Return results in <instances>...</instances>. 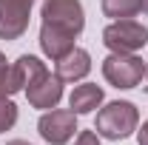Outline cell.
<instances>
[{
  "label": "cell",
  "mask_w": 148,
  "mask_h": 145,
  "mask_svg": "<svg viewBox=\"0 0 148 145\" xmlns=\"http://www.w3.org/2000/svg\"><path fill=\"white\" fill-rule=\"evenodd\" d=\"M37 0H0V40H17L29 29Z\"/></svg>",
  "instance_id": "obj_6"
},
{
  "label": "cell",
  "mask_w": 148,
  "mask_h": 145,
  "mask_svg": "<svg viewBox=\"0 0 148 145\" xmlns=\"http://www.w3.org/2000/svg\"><path fill=\"white\" fill-rule=\"evenodd\" d=\"M6 145H32V142H26V140H9Z\"/></svg>",
  "instance_id": "obj_16"
},
{
  "label": "cell",
  "mask_w": 148,
  "mask_h": 145,
  "mask_svg": "<svg viewBox=\"0 0 148 145\" xmlns=\"http://www.w3.org/2000/svg\"><path fill=\"white\" fill-rule=\"evenodd\" d=\"M14 88H12V66H9V60L6 54L0 51V97H12Z\"/></svg>",
  "instance_id": "obj_13"
},
{
  "label": "cell",
  "mask_w": 148,
  "mask_h": 145,
  "mask_svg": "<svg viewBox=\"0 0 148 145\" xmlns=\"http://www.w3.org/2000/svg\"><path fill=\"white\" fill-rule=\"evenodd\" d=\"M103 43L114 54H137L143 46H148V29L134 17L114 20L103 29Z\"/></svg>",
  "instance_id": "obj_3"
},
{
  "label": "cell",
  "mask_w": 148,
  "mask_h": 145,
  "mask_svg": "<svg viewBox=\"0 0 148 145\" xmlns=\"http://www.w3.org/2000/svg\"><path fill=\"white\" fill-rule=\"evenodd\" d=\"M145 80H148V63H145ZM145 88H148V85H145Z\"/></svg>",
  "instance_id": "obj_18"
},
{
  "label": "cell",
  "mask_w": 148,
  "mask_h": 145,
  "mask_svg": "<svg viewBox=\"0 0 148 145\" xmlns=\"http://www.w3.org/2000/svg\"><path fill=\"white\" fill-rule=\"evenodd\" d=\"M103 88L94 85V83H83V85H74V91L69 94V108L74 114H91L94 108L103 105Z\"/></svg>",
  "instance_id": "obj_10"
},
{
  "label": "cell",
  "mask_w": 148,
  "mask_h": 145,
  "mask_svg": "<svg viewBox=\"0 0 148 145\" xmlns=\"http://www.w3.org/2000/svg\"><path fill=\"white\" fill-rule=\"evenodd\" d=\"M74 145H100V134L97 131H77Z\"/></svg>",
  "instance_id": "obj_14"
},
{
  "label": "cell",
  "mask_w": 148,
  "mask_h": 145,
  "mask_svg": "<svg viewBox=\"0 0 148 145\" xmlns=\"http://www.w3.org/2000/svg\"><path fill=\"white\" fill-rule=\"evenodd\" d=\"M103 14L111 20H125V17H137L143 9H140V0H103Z\"/></svg>",
  "instance_id": "obj_11"
},
{
  "label": "cell",
  "mask_w": 148,
  "mask_h": 145,
  "mask_svg": "<svg viewBox=\"0 0 148 145\" xmlns=\"http://www.w3.org/2000/svg\"><path fill=\"white\" fill-rule=\"evenodd\" d=\"M40 17H43V26L63 31L69 37H80L86 29V12L80 0H43Z\"/></svg>",
  "instance_id": "obj_2"
},
{
  "label": "cell",
  "mask_w": 148,
  "mask_h": 145,
  "mask_svg": "<svg viewBox=\"0 0 148 145\" xmlns=\"http://www.w3.org/2000/svg\"><path fill=\"white\" fill-rule=\"evenodd\" d=\"M14 122H17V105L9 97H0V134L14 128Z\"/></svg>",
  "instance_id": "obj_12"
},
{
  "label": "cell",
  "mask_w": 148,
  "mask_h": 145,
  "mask_svg": "<svg viewBox=\"0 0 148 145\" xmlns=\"http://www.w3.org/2000/svg\"><path fill=\"white\" fill-rule=\"evenodd\" d=\"M137 128H140V111L128 100H114V103H108V105H103L97 111L94 131L103 140H111V142L128 140Z\"/></svg>",
  "instance_id": "obj_1"
},
{
  "label": "cell",
  "mask_w": 148,
  "mask_h": 145,
  "mask_svg": "<svg viewBox=\"0 0 148 145\" xmlns=\"http://www.w3.org/2000/svg\"><path fill=\"white\" fill-rule=\"evenodd\" d=\"M26 100H29L32 108H40V111L57 108V103L63 100V80L57 74L46 71L43 77H37L34 83L26 88Z\"/></svg>",
  "instance_id": "obj_7"
},
{
  "label": "cell",
  "mask_w": 148,
  "mask_h": 145,
  "mask_svg": "<svg viewBox=\"0 0 148 145\" xmlns=\"http://www.w3.org/2000/svg\"><path fill=\"white\" fill-rule=\"evenodd\" d=\"M37 131L49 145H66V142H71L74 134L80 131L77 128V114L71 108H51L40 117Z\"/></svg>",
  "instance_id": "obj_5"
},
{
  "label": "cell",
  "mask_w": 148,
  "mask_h": 145,
  "mask_svg": "<svg viewBox=\"0 0 148 145\" xmlns=\"http://www.w3.org/2000/svg\"><path fill=\"white\" fill-rule=\"evenodd\" d=\"M46 71H49V68H46V63H43L40 57H34V54L17 57V63L12 66V88H14V94H17V91H26L37 77H43Z\"/></svg>",
  "instance_id": "obj_9"
},
{
  "label": "cell",
  "mask_w": 148,
  "mask_h": 145,
  "mask_svg": "<svg viewBox=\"0 0 148 145\" xmlns=\"http://www.w3.org/2000/svg\"><path fill=\"white\" fill-rule=\"evenodd\" d=\"M140 9H143V14H148V0H140Z\"/></svg>",
  "instance_id": "obj_17"
},
{
  "label": "cell",
  "mask_w": 148,
  "mask_h": 145,
  "mask_svg": "<svg viewBox=\"0 0 148 145\" xmlns=\"http://www.w3.org/2000/svg\"><path fill=\"white\" fill-rule=\"evenodd\" d=\"M103 77L114 88H137L145 77V63L137 54H114L103 60Z\"/></svg>",
  "instance_id": "obj_4"
},
{
  "label": "cell",
  "mask_w": 148,
  "mask_h": 145,
  "mask_svg": "<svg viewBox=\"0 0 148 145\" xmlns=\"http://www.w3.org/2000/svg\"><path fill=\"white\" fill-rule=\"evenodd\" d=\"M88 71H91V54L80 46H74L69 54L54 60V74L63 83H80L83 77H88Z\"/></svg>",
  "instance_id": "obj_8"
},
{
  "label": "cell",
  "mask_w": 148,
  "mask_h": 145,
  "mask_svg": "<svg viewBox=\"0 0 148 145\" xmlns=\"http://www.w3.org/2000/svg\"><path fill=\"white\" fill-rule=\"evenodd\" d=\"M137 142H140V145H148V120L143 122V128H137Z\"/></svg>",
  "instance_id": "obj_15"
}]
</instances>
